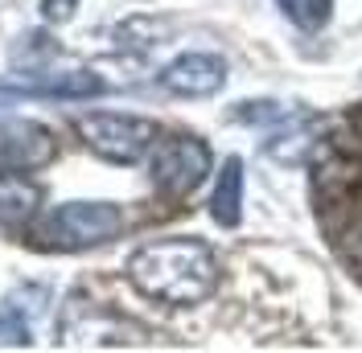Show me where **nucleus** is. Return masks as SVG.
<instances>
[{
  "label": "nucleus",
  "mask_w": 362,
  "mask_h": 353,
  "mask_svg": "<svg viewBox=\"0 0 362 353\" xmlns=\"http://www.w3.org/2000/svg\"><path fill=\"white\" fill-rule=\"evenodd\" d=\"M325 128H329V119L309 115V111H296L293 119H288V128L276 132L268 144H264V152H268L276 164H300V160H309V156L321 148Z\"/></svg>",
  "instance_id": "obj_7"
},
{
  "label": "nucleus",
  "mask_w": 362,
  "mask_h": 353,
  "mask_svg": "<svg viewBox=\"0 0 362 353\" xmlns=\"http://www.w3.org/2000/svg\"><path fill=\"white\" fill-rule=\"evenodd\" d=\"M350 124H354V132H358V140H362V103L350 111Z\"/></svg>",
  "instance_id": "obj_14"
},
{
  "label": "nucleus",
  "mask_w": 362,
  "mask_h": 353,
  "mask_svg": "<svg viewBox=\"0 0 362 353\" xmlns=\"http://www.w3.org/2000/svg\"><path fill=\"white\" fill-rule=\"evenodd\" d=\"M74 4L78 0H42V17L49 25H66L74 17Z\"/></svg>",
  "instance_id": "obj_13"
},
{
  "label": "nucleus",
  "mask_w": 362,
  "mask_h": 353,
  "mask_svg": "<svg viewBox=\"0 0 362 353\" xmlns=\"http://www.w3.org/2000/svg\"><path fill=\"white\" fill-rule=\"evenodd\" d=\"M74 128L83 136L95 156L112 160V164H140L144 156L153 152L157 144V124L144 119V115H115V111H90V115H78Z\"/></svg>",
  "instance_id": "obj_3"
},
{
  "label": "nucleus",
  "mask_w": 362,
  "mask_h": 353,
  "mask_svg": "<svg viewBox=\"0 0 362 353\" xmlns=\"http://www.w3.org/2000/svg\"><path fill=\"white\" fill-rule=\"evenodd\" d=\"M42 205V189L33 181H25L17 169H4L0 164V222L4 226H21L37 214Z\"/></svg>",
  "instance_id": "obj_9"
},
{
  "label": "nucleus",
  "mask_w": 362,
  "mask_h": 353,
  "mask_svg": "<svg viewBox=\"0 0 362 353\" xmlns=\"http://www.w3.org/2000/svg\"><path fill=\"white\" fill-rule=\"evenodd\" d=\"M124 230V214L112 201H66L37 222V243L49 251H87L112 243Z\"/></svg>",
  "instance_id": "obj_2"
},
{
  "label": "nucleus",
  "mask_w": 362,
  "mask_h": 353,
  "mask_svg": "<svg viewBox=\"0 0 362 353\" xmlns=\"http://www.w3.org/2000/svg\"><path fill=\"white\" fill-rule=\"evenodd\" d=\"M276 4H280V13H284L296 29H305V33L325 29L329 17H334V0H276Z\"/></svg>",
  "instance_id": "obj_10"
},
{
  "label": "nucleus",
  "mask_w": 362,
  "mask_h": 353,
  "mask_svg": "<svg viewBox=\"0 0 362 353\" xmlns=\"http://www.w3.org/2000/svg\"><path fill=\"white\" fill-rule=\"evenodd\" d=\"M58 160V140L49 128L33 124V119H4L0 115V164L17 169V173H33Z\"/></svg>",
  "instance_id": "obj_5"
},
{
  "label": "nucleus",
  "mask_w": 362,
  "mask_h": 353,
  "mask_svg": "<svg viewBox=\"0 0 362 353\" xmlns=\"http://www.w3.org/2000/svg\"><path fill=\"white\" fill-rule=\"evenodd\" d=\"M218 275H223L218 255L202 239H157L136 246L128 259V284L140 296L173 309H194L210 300Z\"/></svg>",
  "instance_id": "obj_1"
},
{
  "label": "nucleus",
  "mask_w": 362,
  "mask_h": 353,
  "mask_svg": "<svg viewBox=\"0 0 362 353\" xmlns=\"http://www.w3.org/2000/svg\"><path fill=\"white\" fill-rule=\"evenodd\" d=\"M33 337H29V325L13 309H0V349H29Z\"/></svg>",
  "instance_id": "obj_12"
},
{
  "label": "nucleus",
  "mask_w": 362,
  "mask_h": 353,
  "mask_svg": "<svg viewBox=\"0 0 362 353\" xmlns=\"http://www.w3.org/2000/svg\"><path fill=\"white\" fill-rule=\"evenodd\" d=\"M293 115H296V107H284V103H276V99L239 103V107L230 111V119H239V124H288Z\"/></svg>",
  "instance_id": "obj_11"
},
{
  "label": "nucleus",
  "mask_w": 362,
  "mask_h": 353,
  "mask_svg": "<svg viewBox=\"0 0 362 353\" xmlns=\"http://www.w3.org/2000/svg\"><path fill=\"white\" fill-rule=\"evenodd\" d=\"M210 164H214L210 144L198 136H165V140L157 136V144L148 152V176H153L157 193L173 201L189 198L210 176Z\"/></svg>",
  "instance_id": "obj_4"
},
{
  "label": "nucleus",
  "mask_w": 362,
  "mask_h": 353,
  "mask_svg": "<svg viewBox=\"0 0 362 353\" xmlns=\"http://www.w3.org/2000/svg\"><path fill=\"white\" fill-rule=\"evenodd\" d=\"M160 87L181 99H210L226 87V62L218 54H181L160 70Z\"/></svg>",
  "instance_id": "obj_6"
},
{
  "label": "nucleus",
  "mask_w": 362,
  "mask_h": 353,
  "mask_svg": "<svg viewBox=\"0 0 362 353\" xmlns=\"http://www.w3.org/2000/svg\"><path fill=\"white\" fill-rule=\"evenodd\" d=\"M210 218L235 230L243 222V160L239 156H226L218 181H214V193H210Z\"/></svg>",
  "instance_id": "obj_8"
}]
</instances>
